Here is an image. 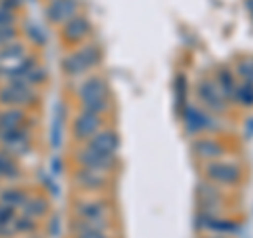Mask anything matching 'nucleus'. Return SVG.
Returning <instances> with one entry per match:
<instances>
[{"label": "nucleus", "mask_w": 253, "mask_h": 238, "mask_svg": "<svg viewBox=\"0 0 253 238\" xmlns=\"http://www.w3.org/2000/svg\"><path fill=\"white\" fill-rule=\"evenodd\" d=\"M78 11V0H51L46 6V17L53 23H66L76 15Z\"/></svg>", "instance_id": "nucleus-7"}, {"label": "nucleus", "mask_w": 253, "mask_h": 238, "mask_svg": "<svg viewBox=\"0 0 253 238\" xmlns=\"http://www.w3.org/2000/svg\"><path fill=\"white\" fill-rule=\"evenodd\" d=\"M0 6H4V9L13 11V9H17V6H19V0H2V2H0Z\"/></svg>", "instance_id": "nucleus-27"}, {"label": "nucleus", "mask_w": 253, "mask_h": 238, "mask_svg": "<svg viewBox=\"0 0 253 238\" xmlns=\"http://www.w3.org/2000/svg\"><path fill=\"white\" fill-rule=\"evenodd\" d=\"M78 99H81L83 112L101 114L108 108V84L104 78L91 76L78 86Z\"/></svg>", "instance_id": "nucleus-1"}, {"label": "nucleus", "mask_w": 253, "mask_h": 238, "mask_svg": "<svg viewBox=\"0 0 253 238\" xmlns=\"http://www.w3.org/2000/svg\"><path fill=\"white\" fill-rule=\"evenodd\" d=\"M86 146L97 150L101 154H108V156H116L118 154V148H121V137L114 129H101L93 135V137L86 141Z\"/></svg>", "instance_id": "nucleus-4"}, {"label": "nucleus", "mask_w": 253, "mask_h": 238, "mask_svg": "<svg viewBox=\"0 0 253 238\" xmlns=\"http://www.w3.org/2000/svg\"><path fill=\"white\" fill-rule=\"evenodd\" d=\"M11 23H13V11L4 9V6H0V28L11 26Z\"/></svg>", "instance_id": "nucleus-26"}, {"label": "nucleus", "mask_w": 253, "mask_h": 238, "mask_svg": "<svg viewBox=\"0 0 253 238\" xmlns=\"http://www.w3.org/2000/svg\"><path fill=\"white\" fill-rule=\"evenodd\" d=\"M234 99L241 101L243 106H253V82L236 84V89H234Z\"/></svg>", "instance_id": "nucleus-19"}, {"label": "nucleus", "mask_w": 253, "mask_h": 238, "mask_svg": "<svg viewBox=\"0 0 253 238\" xmlns=\"http://www.w3.org/2000/svg\"><path fill=\"white\" fill-rule=\"evenodd\" d=\"M74 179H76V184L81 188H84V190H101L108 184V173L81 166V169L74 173Z\"/></svg>", "instance_id": "nucleus-9"}, {"label": "nucleus", "mask_w": 253, "mask_h": 238, "mask_svg": "<svg viewBox=\"0 0 253 238\" xmlns=\"http://www.w3.org/2000/svg\"><path fill=\"white\" fill-rule=\"evenodd\" d=\"M78 53H81V57H83V61L86 63V68H89V70L97 68L101 63V57H104V55H101V49L97 44H86Z\"/></svg>", "instance_id": "nucleus-18"}, {"label": "nucleus", "mask_w": 253, "mask_h": 238, "mask_svg": "<svg viewBox=\"0 0 253 238\" xmlns=\"http://www.w3.org/2000/svg\"><path fill=\"white\" fill-rule=\"evenodd\" d=\"M15 38H17V32H15L13 26L0 28V44H11V42H15Z\"/></svg>", "instance_id": "nucleus-23"}, {"label": "nucleus", "mask_w": 253, "mask_h": 238, "mask_svg": "<svg viewBox=\"0 0 253 238\" xmlns=\"http://www.w3.org/2000/svg\"><path fill=\"white\" fill-rule=\"evenodd\" d=\"M217 80H219L221 89H224L226 93L234 95L236 84H234V80H232V74H230V72H226V70H219V72H217Z\"/></svg>", "instance_id": "nucleus-22"}, {"label": "nucleus", "mask_w": 253, "mask_h": 238, "mask_svg": "<svg viewBox=\"0 0 253 238\" xmlns=\"http://www.w3.org/2000/svg\"><path fill=\"white\" fill-rule=\"evenodd\" d=\"M76 160L81 166H86V169H97V171H104L110 173L116 166V156H108V154H101L97 150H93L89 146H84L81 152L76 154Z\"/></svg>", "instance_id": "nucleus-3"}, {"label": "nucleus", "mask_w": 253, "mask_h": 238, "mask_svg": "<svg viewBox=\"0 0 253 238\" xmlns=\"http://www.w3.org/2000/svg\"><path fill=\"white\" fill-rule=\"evenodd\" d=\"M192 148H194V152L199 156H203V158H217V156L224 154V148H221L215 139H209V137L199 139Z\"/></svg>", "instance_id": "nucleus-15"}, {"label": "nucleus", "mask_w": 253, "mask_h": 238, "mask_svg": "<svg viewBox=\"0 0 253 238\" xmlns=\"http://www.w3.org/2000/svg\"><path fill=\"white\" fill-rule=\"evenodd\" d=\"M239 72H241L245 78H247V82H253V59L243 61L241 68H239Z\"/></svg>", "instance_id": "nucleus-25"}, {"label": "nucleus", "mask_w": 253, "mask_h": 238, "mask_svg": "<svg viewBox=\"0 0 253 238\" xmlns=\"http://www.w3.org/2000/svg\"><path fill=\"white\" fill-rule=\"evenodd\" d=\"M17 175H19L17 164H15L6 154H0V177H11L13 179Z\"/></svg>", "instance_id": "nucleus-20"}, {"label": "nucleus", "mask_w": 253, "mask_h": 238, "mask_svg": "<svg viewBox=\"0 0 253 238\" xmlns=\"http://www.w3.org/2000/svg\"><path fill=\"white\" fill-rule=\"evenodd\" d=\"M97 131H101V120L99 114L93 112H83L74 120V137L81 141H89Z\"/></svg>", "instance_id": "nucleus-6"}, {"label": "nucleus", "mask_w": 253, "mask_h": 238, "mask_svg": "<svg viewBox=\"0 0 253 238\" xmlns=\"http://www.w3.org/2000/svg\"><path fill=\"white\" fill-rule=\"evenodd\" d=\"M23 112L17 108H11L6 110V112L0 114V129H19L23 124Z\"/></svg>", "instance_id": "nucleus-16"}, {"label": "nucleus", "mask_w": 253, "mask_h": 238, "mask_svg": "<svg viewBox=\"0 0 253 238\" xmlns=\"http://www.w3.org/2000/svg\"><path fill=\"white\" fill-rule=\"evenodd\" d=\"M184 122L188 133H201L205 126H209V118L196 108H186L184 110Z\"/></svg>", "instance_id": "nucleus-12"}, {"label": "nucleus", "mask_w": 253, "mask_h": 238, "mask_svg": "<svg viewBox=\"0 0 253 238\" xmlns=\"http://www.w3.org/2000/svg\"><path fill=\"white\" fill-rule=\"evenodd\" d=\"M34 99H36L34 86L23 82V80H17V78H11V82L0 89V101L6 106H13V108L32 104Z\"/></svg>", "instance_id": "nucleus-2"}, {"label": "nucleus", "mask_w": 253, "mask_h": 238, "mask_svg": "<svg viewBox=\"0 0 253 238\" xmlns=\"http://www.w3.org/2000/svg\"><path fill=\"white\" fill-rule=\"evenodd\" d=\"M15 217H13V209L6 207V204H0V226H9L13 224Z\"/></svg>", "instance_id": "nucleus-24"}, {"label": "nucleus", "mask_w": 253, "mask_h": 238, "mask_svg": "<svg viewBox=\"0 0 253 238\" xmlns=\"http://www.w3.org/2000/svg\"><path fill=\"white\" fill-rule=\"evenodd\" d=\"M207 177L211 181H215V184L232 186L241 179V169L230 162H211L207 166Z\"/></svg>", "instance_id": "nucleus-5"}, {"label": "nucleus", "mask_w": 253, "mask_h": 238, "mask_svg": "<svg viewBox=\"0 0 253 238\" xmlns=\"http://www.w3.org/2000/svg\"><path fill=\"white\" fill-rule=\"evenodd\" d=\"M23 211H26L30 217L42 215V213H44V200H41V198H32V200H26V204H23Z\"/></svg>", "instance_id": "nucleus-21"}, {"label": "nucleus", "mask_w": 253, "mask_h": 238, "mask_svg": "<svg viewBox=\"0 0 253 238\" xmlns=\"http://www.w3.org/2000/svg\"><path fill=\"white\" fill-rule=\"evenodd\" d=\"M0 200H2V204H6V207H23L28 200V196L23 190L19 188H9V190H4L2 194H0Z\"/></svg>", "instance_id": "nucleus-17"}, {"label": "nucleus", "mask_w": 253, "mask_h": 238, "mask_svg": "<svg viewBox=\"0 0 253 238\" xmlns=\"http://www.w3.org/2000/svg\"><path fill=\"white\" fill-rule=\"evenodd\" d=\"M91 32V23L84 15H74L70 21L63 23V36H66L68 42H81L84 36H89Z\"/></svg>", "instance_id": "nucleus-10"}, {"label": "nucleus", "mask_w": 253, "mask_h": 238, "mask_svg": "<svg viewBox=\"0 0 253 238\" xmlns=\"http://www.w3.org/2000/svg\"><path fill=\"white\" fill-rule=\"evenodd\" d=\"M63 70H66L68 76H74V78L83 76L84 72H89V68H86V63L83 61V57H81V53L78 51L70 53L68 57L63 59Z\"/></svg>", "instance_id": "nucleus-14"}, {"label": "nucleus", "mask_w": 253, "mask_h": 238, "mask_svg": "<svg viewBox=\"0 0 253 238\" xmlns=\"http://www.w3.org/2000/svg\"><path fill=\"white\" fill-rule=\"evenodd\" d=\"M199 97H201L211 110H217V112H221V110H224V101H221L219 93L215 91V86L209 84V82H203V84L199 86Z\"/></svg>", "instance_id": "nucleus-13"}, {"label": "nucleus", "mask_w": 253, "mask_h": 238, "mask_svg": "<svg viewBox=\"0 0 253 238\" xmlns=\"http://www.w3.org/2000/svg\"><path fill=\"white\" fill-rule=\"evenodd\" d=\"M0 144L6 148V152L23 154L28 150V133L23 129H0Z\"/></svg>", "instance_id": "nucleus-8"}, {"label": "nucleus", "mask_w": 253, "mask_h": 238, "mask_svg": "<svg viewBox=\"0 0 253 238\" xmlns=\"http://www.w3.org/2000/svg\"><path fill=\"white\" fill-rule=\"evenodd\" d=\"M110 207L104 200H81L76 204L78 219H106Z\"/></svg>", "instance_id": "nucleus-11"}]
</instances>
